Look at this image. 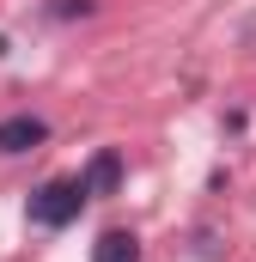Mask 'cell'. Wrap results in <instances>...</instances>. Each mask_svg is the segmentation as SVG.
Wrapping results in <instances>:
<instances>
[{"label": "cell", "instance_id": "cell-1", "mask_svg": "<svg viewBox=\"0 0 256 262\" xmlns=\"http://www.w3.org/2000/svg\"><path fill=\"white\" fill-rule=\"evenodd\" d=\"M86 213V189H79V177H49L43 189H31L25 195V220L37 226V232H61Z\"/></svg>", "mask_w": 256, "mask_h": 262}, {"label": "cell", "instance_id": "cell-5", "mask_svg": "<svg viewBox=\"0 0 256 262\" xmlns=\"http://www.w3.org/2000/svg\"><path fill=\"white\" fill-rule=\"evenodd\" d=\"M43 12H49L55 25H73V18H92V12H98V0H49Z\"/></svg>", "mask_w": 256, "mask_h": 262}, {"label": "cell", "instance_id": "cell-4", "mask_svg": "<svg viewBox=\"0 0 256 262\" xmlns=\"http://www.w3.org/2000/svg\"><path fill=\"white\" fill-rule=\"evenodd\" d=\"M92 262H140V238L122 232V226H110V232L92 244Z\"/></svg>", "mask_w": 256, "mask_h": 262}, {"label": "cell", "instance_id": "cell-3", "mask_svg": "<svg viewBox=\"0 0 256 262\" xmlns=\"http://www.w3.org/2000/svg\"><path fill=\"white\" fill-rule=\"evenodd\" d=\"M43 140H49V122H43V116H31V110H12V116H0V159L37 152Z\"/></svg>", "mask_w": 256, "mask_h": 262}, {"label": "cell", "instance_id": "cell-2", "mask_svg": "<svg viewBox=\"0 0 256 262\" xmlns=\"http://www.w3.org/2000/svg\"><path fill=\"white\" fill-rule=\"evenodd\" d=\"M122 177H128L122 152H116V146H98V152H92V165L79 171V189H86V201H110L116 189H122Z\"/></svg>", "mask_w": 256, "mask_h": 262}]
</instances>
